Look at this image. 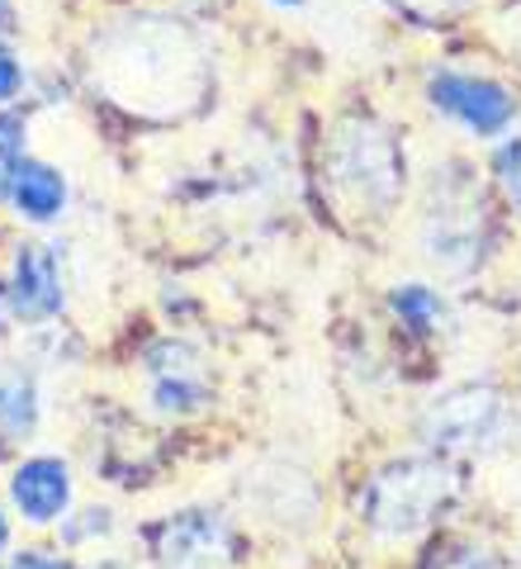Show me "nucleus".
Segmentation results:
<instances>
[{
    "label": "nucleus",
    "mask_w": 521,
    "mask_h": 569,
    "mask_svg": "<svg viewBox=\"0 0 521 569\" xmlns=\"http://www.w3.org/2000/svg\"><path fill=\"white\" fill-rule=\"evenodd\" d=\"M62 309V284H58V261L48 247L29 242L20 261H14V313L24 323H43Z\"/></svg>",
    "instance_id": "obj_8"
},
{
    "label": "nucleus",
    "mask_w": 521,
    "mask_h": 569,
    "mask_svg": "<svg viewBox=\"0 0 521 569\" xmlns=\"http://www.w3.org/2000/svg\"><path fill=\"white\" fill-rule=\"evenodd\" d=\"M502 427H508V403H502L498 389L464 385L427 408L422 437L437 451H479V447H493Z\"/></svg>",
    "instance_id": "obj_4"
},
{
    "label": "nucleus",
    "mask_w": 521,
    "mask_h": 569,
    "mask_svg": "<svg viewBox=\"0 0 521 569\" xmlns=\"http://www.w3.org/2000/svg\"><path fill=\"white\" fill-rule=\"evenodd\" d=\"M6 531H10V527H6V518H0V546H6Z\"/></svg>",
    "instance_id": "obj_21"
},
{
    "label": "nucleus",
    "mask_w": 521,
    "mask_h": 569,
    "mask_svg": "<svg viewBox=\"0 0 521 569\" xmlns=\"http://www.w3.org/2000/svg\"><path fill=\"white\" fill-rule=\"evenodd\" d=\"M498 176H502V186H508L512 204L521 209V138H517V142H508V148L498 152Z\"/></svg>",
    "instance_id": "obj_15"
},
{
    "label": "nucleus",
    "mask_w": 521,
    "mask_h": 569,
    "mask_svg": "<svg viewBox=\"0 0 521 569\" xmlns=\"http://www.w3.org/2000/svg\"><path fill=\"white\" fill-rule=\"evenodd\" d=\"M460 493V475L441 456H408L393 460L365 485L361 493V518L380 537H418L451 508Z\"/></svg>",
    "instance_id": "obj_2"
},
{
    "label": "nucleus",
    "mask_w": 521,
    "mask_h": 569,
    "mask_svg": "<svg viewBox=\"0 0 521 569\" xmlns=\"http://www.w3.org/2000/svg\"><path fill=\"white\" fill-rule=\"evenodd\" d=\"M152 560L157 569H238L242 550L223 518L213 512H176L152 531Z\"/></svg>",
    "instance_id": "obj_5"
},
{
    "label": "nucleus",
    "mask_w": 521,
    "mask_h": 569,
    "mask_svg": "<svg viewBox=\"0 0 521 569\" xmlns=\"http://www.w3.org/2000/svg\"><path fill=\"white\" fill-rule=\"evenodd\" d=\"M393 313L403 318L412 332H431L441 323V299L427 290V284H403V290H393Z\"/></svg>",
    "instance_id": "obj_13"
},
{
    "label": "nucleus",
    "mask_w": 521,
    "mask_h": 569,
    "mask_svg": "<svg viewBox=\"0 0 521 569\" xmlns=\"http://www.w3.org/2000/svg\"><path fill=\"white\" fill-rule=\"evenodd\" d=\"M10 493H14V503L24 508V518L33 522H48V518H58V512L67 508V498H71V479H67V466L62 460H24L20 470H14L10 479Z\"/></svg>",
    "instance_id": "obj_9"
},
{
    "label": "nucleus",
    "mask_w": 521,
    "mask_h": 569,
    "mask_svg": "<svg viewBox=\"0 0 521 569\" xmlns=\"http://www.w3.org/2000/svg\"><path fill=\"white\" fill-rule=\"evenodd\" d=\"M280 6H299V0H280Z\"/></svg>",
    "instance_id": "obj_22"
},
{
    "label": "nucleus",
    "mask_w": 521,
    "mask_h": 569,
    "mask_svg": "<svg viewBox=\"0 0 521 569\" xmlns=\"http://www.w3.org/2000/svg\"><path fill=\"white\" fill-rule=\"evenodd\" d=\"M152 376H157V403L161 408H194L204 399L200 366H194V356L186 347H157Z\"/></svg>",
    "instance_id": "obj_10"
},
{
    "label": "nucleus",
    "mask_w": 521,
    "mask_h": 569,
    "mask_svg": "<svg viewBox=\"0 0 521 569\" xmlns=\"http://www.w3.org/2000/svg\"><path fill=\"white\" fill-rule=\"evenodd\" d=\"M403 6L412 10H422V14H441V10H460L464 0H403Z\"/></svg>",
    "instance_id": "obj_18"
},
{
    "label": "nucleus",
    "mask_w": 521,
    "mask_h": 569,
    "mask_svg": "<svg viewBox=\"0 0 521 569\" xmlns=\"http://www.w3.org/2000/svg\"><path fill=\"white\" fill-rule=\"evenodd\" d=\"M14 91H20V62L0 52V100H10Z\"/></svg>",
    "instance_id": "obj_17"
},
{
    "label": "nucleus",
    "mask_w": 521,
    "mask_h": 569,
    "mask_svg": "<svg viewBox=\"0 0 521 569\" xmlns=\"http://www.w3.org/2000/svg\"><path fill=\"white\" fill-rule=\"evenodd\" d=\"M100 569H119V565H100Z\"/></svg>",
    "instance_id": "obj_23"
},
{
    "label": "nucleus",
    "mask_w": 521,
    "mask_h": 569,
    "mask_svg": "<svg viewBox=\"0 0 521 569\" xmlns=\"http://www.w3.org/2000/svg\"><path fill=\"white\" fill-rule=\"evenodd\" d=\"M427 569H502V565L479 546H455V550H441Z\"/></svg>",
    "instance_id": "obj_14"
},
{
    "label": "nucleus",
    "mask_w": 521,
    "mask_h": 569,
    "mask_svg": "<svg viewBox=\"0 0 521 569\" xmlns=\"http://www.w3.org/2000/svg\"><path fill=\"white\" fill-rule=\"evenodd\" d=\"M33 418H39V403H33V385L20 366L0 361V432L24 437Z\"/></svg>",
    "instance_id": "obj_12"
},
{
    "label": "nucleus",
    "mask_w": 521,
    "mask_h": 569,
    "mask_svg": "<svg viewBox=\"0 0 521 569\" xmlns=\"http://www.w3.org/2000/svg\"><path fill=\"white\" fill-rule=\"evenodd\" d=\"M328 171L337 190H347L355 204L380 213L393 204V194L403 186V152L380 123H351L332 142Z\"/></svg>",
    "instance_id": "obj_3"
},
{
    "label": "nucleus",
    "mask_w": 521,
    "mask_h": 569,
    "mask_svg": "<svg viewBox=\"0 0 521 569\" xmlns=\"http://www.w3.org/2000/svg\"><path fill=\"white\" fill-rule=\"evenodd\" d=\"M62 200H67V186H62V176L52 167H39V162L14 167V204H20L24 219L43 223V219H52V213L62 209Z\"/></svg>",
    "instance_id": "obj_11"
},
{
    "label": "nucleus",
    "mask_w": 521,
    "mask_h": 569,
    "mask_svg": "<svg viewBox=\"0 0 521 569\" xmlns=\"http://www.w3.org/2000/svg\"><path fill=\"white\" fill-rule=\"evenodd\" d=\"M427 252L431 261H441L445 271H470L483 252L479 238V209L474 204H437L427 219Z\"/></svg>",
    "instance_id": "obj_7"
},
{
    "label": "nucleus",
    "mask_w": 521,
    "mask_h": 569,
    "mask_svg": "<svg viewBox=\"0 0 521 569\" xmlns=\"http://www.w3.org/2000/svg\"><path fill=\"white\" fill-rule=\"evenodd\" d=\"M20 129H24V123L14 114H0V152H6L14 167H20Z\"/></svg>",
    "instance_id": "obj_16"
},
{
    "label": "nucleus",
    "mask_w": 521,
    "mask_h": 569,
    "mask_svg": "<svg viewBox=\"0 0 521 569\" xmlns=\"http://www.w3.org/2000/svg\"><path fill=\"white\" fill-rule=\"evenodd\" d=\"M431 104H437L441 114L460 119L470 133H502L512 123V96L502 91L493 81H479V77H455V71H441V77H431Z\"/></svg>",
    "instance_id": "obj_6"
},
{
    "label": "nucleus",
    "mask_w": 521,
    "mask_h": 569,
    "mask_svg": "<svg viewBox=\"0 0 521 569\" xmlns=\"http://www.w3.org/2000/svg\"><path fill=\"white\" fill-rule=\"evenodd\" d=\"M96 81L133 114L176 119L204 91V58L171 24H129L100 43Z\"/></svg>",
    "instance_id": "obj_1"
},
{
    "label": "nucleus",
    "mask_w": 521,
    "mask_h": 569,
    "mask_svg": "<svg viewBox=\"0 0 521 569\" xmlns=\"http://www.w3.org/2000/svg\"><path fill=\"white\" fill-rule=\"evenodd\" d=\"M14 33V10H10V0H0V39H10Z\"/></svg>",
    "instance_id": "obj_20"
},
{
    "label": "nucleus",
    "mask_w": 521,
    "mask_h": 569,
    "mask_svg": "<svg viewBox=\"0 0 521 569\" xmlns=\"http://www.w3.org/2000/svg\"><path fill=\"white\" fill-rule=\"evenodd\" d=\"M14 569H67L62 560H48V556H29V560H20Z\"/></svg>",
    "instance_id": "obj_19"
}]
</instances>
